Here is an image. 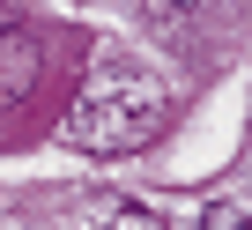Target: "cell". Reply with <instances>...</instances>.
<instances>
[{
    "instance_id": "obj_1",
    "label": "cell",
    "mask_w": 252,
    "mask_h": 230,
    "mask_svg": "<svg viewBox=\"0 0 252 230\" xmlns=\"http://www.w3.org/2000/svg\"><path fill=\"white\" fill-rule=\"evenodd\" d=\"M163 119H171V89L149 67H96L74 111L60 119V141L82 156H134L141 141L163 134Z\"/></svg>"
},
{
    "instance_id": "obj_2",
    "label": "cell",
    "mask_w": 252,
    "mask_h": 230,
    "mask_svg": "<svg viewBox=\"0 0 252 230\" xmlns=\"http://www.w3.org/2000/svg\"><path fill=\"white\" fill-rule=\"evenodd\" d=\"M89 223H96V230H171L156 208H141V200H119V193H96V200H89Z\"/></svg>"
},
{
    "instance_id": "obj_3",
    "label": "cell",
    "mask_w": 252,
    "mask_h": 230,
    "mask_svg": "<svg viewBox=\"0 0 252 230\" xmlns=\"http://www.w3.org/2000/svg\"><path fill=\"white\" fill-rule=\"evenodd\" d=\"M200 230H252V193H222V200L200 215Z\"/></svg>"
},
{
    "instance_id": "obj_4",
    "label": "cell",
    "mask_w": 252,
    "mask_h": 230,
    "mask_svg": "<svg viewBox=\"0 0 252 230\" xmlns=\"http://www.w3.org/2000/svg\"><path fill=\"white\" fill-rule=\"evenodd\" d=\"M15 37H23V15H15V0H0V52H15Z\"/></svg>"
},
{
    "instance_id": "obj_5",
    "label": "cell",
    "mask_w": 252,
    "mask_h": 230,
    "mask_svg": "<svg viewBox=\"0 0 252 230\" xmlns=\"http://www.w3.org/2000/svg\"><path fill=\"white\" fill-rule=\"evenodd\" d=\"M163 8H200V0H163Z\"/></svg>"
}]
</instances>
